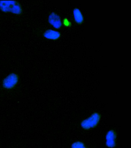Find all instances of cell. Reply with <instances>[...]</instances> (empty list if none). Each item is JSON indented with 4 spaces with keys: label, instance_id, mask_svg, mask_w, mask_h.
<instances>
[{
    "label": "cell",
    "instance_id": "1",
    "mask_svg": "<svg viewBox=\"0 0 131 148\" xmlns=\"http://www.w3.org/2000/svg\"><path fill=\"white\" fill-rule=\"evenodd\" d=\"M0 9L4 12L16 14H20L22 11L20 3L16 1H0Z\"/></svg>",
    "mask_w": 131,
    "mask_h": 148
},
{
    "label": "cell",
    "instance_id": "2",
    "mask_svg": "<svg viewBox=\"0 0 131 148\" xmlns=\"http://www.w3.org/2000/svg\"><path fill=\"white\" fill-rule=\"evenodd\" d=\"M100 119V114L98 113H93L88 119L81 121V127L85 130L94 128L97 125Z\"/></svg>",
    "mask_w": 131,
    "mask_h": 148
},
{
    "label": "cell",
    "instance_id": "3",
    "mask_svg": "<svg viewBox=\"0 0 131 148\" xmlns=\"http://www.w3.org/2000/svg\"><path fill=\"white\" fill-rule=\"evenodd\" d=\"M19 81V76L16 73L10 74L3 80V87L6 89H13L18 84Z\"/></svg>",
    "mask_w": 131,
    "mask_h": 148
},
{
    "label": "cell",
    "instance_id": "4",
    "mask_svg": "<svg viewBox=\"0 0 131 148\" xmlns=\"http://www.w3.org/2000/svg\"><path fill=\"white\" fill-rule=\"evenodd\" d=\"M117 135L114 131L111 130L107 133L106 139V145L109 148L114 147L116 145V139Z\"/></svg>",
    "mask_w": 131,
    "mask_h": 148
},
{
    "label": "cell",
    "instance_id": "5",
    "mask_svg": "<svg viewBox=\"0 0 131 148\" xmlns=\"http://www.w3.org/2000/svg\"><path fill=\"white\" fill-rule=\"evenodd\" d=\"M49 23L56 28H59L61 26L62 23L59 15L56 13L53 12L49 16Z\"/></svg>",
    "mask_w": 131,
    "mask_h": 148
},
{
    "label": "cell",
    "instance_id": "6",
    "mask_svg": "<svg viewBox=\"0 0 131 148\" xmlns=\"http://www.w3.org/2000/svg\"><path fill=\"white\" fill-rule=\"evenodd\" d=\"M45 38L51 39H57L59 38L60 33L58 31L52 29H49L46 31L43 34Z\"/></svg>",
    "mask_w": 131,
    "mask_h": 148
},
{
    "label": "cell",
    "instance_id": "7",
    "mask_svg": "<svg viewBox=\"0 0 131 148\" xmlns=\"http://www.w3.org/2000/svg\"><path fill=\"white\" fill-rule=\"evenodd\" d=\"M75 20L77 23H81L83 21V17L80 9L78 8H75L73 10Z\"/></svg>",
    "mask_w": 131,
    "mask_h": 148
},
{
    "label": "cell",
    "instance_id": "8",
    "mask_svg": "<svg viewBox=\"0 0 131 148\" xmlns=\"http://www.w3.org/2000/svg\"><path fill=\"white\" fill-rule=\"evenodd\" d=\"M72 148H86L83 143L80 142H75L72 146Z\"/></svg>",
    "mask_w": 131,
    "mask_h": 148
}]
</instances>
